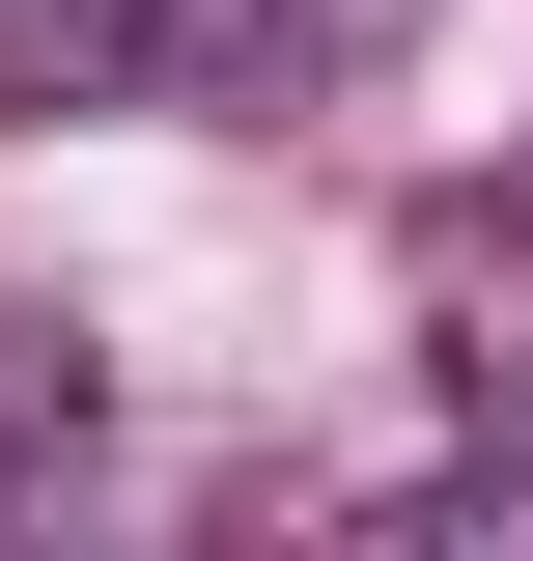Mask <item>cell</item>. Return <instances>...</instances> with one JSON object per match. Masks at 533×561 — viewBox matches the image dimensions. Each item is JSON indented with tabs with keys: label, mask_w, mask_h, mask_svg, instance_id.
I'll return each instance as SVG.
<instances>
[{
	"label": "cell",
	"mask_w": 533,
	"mask_h": 561,
	"mask_svg": "<svg viewBox=\"0 0 533 561\" xmlns=\"http://www.w3.org/2000/svg\"><path fill=\"white\" fill-rule=\"evenodd\" d=\"M84 449H113V365H84L57 309H0V505H57Z\"/></svg>",
	"instance_id": "3957f363"
},
{
	"label": "cell",
	"mask_w": 533,
	"mask_h": 561,
	"mask_svg": "<svg viewBox=\"0 0 533 561\" xmlns=\"http://www.w3.org/2000/svg\"><path fill=\"white\" fill-rule=\"evenodd\" d=\"M281 0H0V113H140V84H253Z\"/></svg>",
	"instance_id": "6da1fadb"
},
{
	"label": "cell",
	"mask_w": 533,
	"mask_h": 561,
	"mask_svg": "<svg viewBox=\"0 0 533 561\" xmlns=\"http://www.w3.org/2000/svg\"><path fill=\"white\" fill-rule=\"evenodd\" d=\"M421 365H450L477 421H533V225H477V197L421 225Z\"/></svg>",
	"instance_id": "7a4b0ae2"
},
{
	"label": "cell",
	"mask_w": 533,
	"mask_h": 561,
	"mask_svg": "<svg viewBox=\"0 0 533 561\" xmlns=\"http://www.w3.org/2000/svg\"><path fill=\"white\" fill-rule=\"evenodd\" d=\"M365 534H394V561H533V449H450V478H394Z\"/></svg>",
	"instance_id": "277c9868"
},
{
	"label": "cell",
	"mask_w": 533,
	"mask_h": 561,
	"mask_svg": "<svg viewBox=\"0 0 533 561\" xmlns=\"http://www.w3.org/2000/svg\"><path fill=\"white\" fill-rule=\"evenodd\" d=\"M394 28H421V0H281V28H253V84H365Z\"/></svg>",
	"instance_id": "5b68a950"
}]
</instances>
